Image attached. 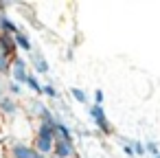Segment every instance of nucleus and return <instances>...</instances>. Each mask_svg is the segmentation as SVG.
I'll use <instances>...</instances> for the list:
<instances>
[{
  "label": "nucleus",
  "instance_id": "2",
  "mask_svg": "<svg viewBox=\"0 0 160 158\" xmlns=\"http://www.w3.org/2000/svg\"><path fill=\"white\" fill-rule=\"evenodd\" d=\"M9 75H11V81L24 86L27 77H29V66L22 57H11V68H9Z\"/></svg>",
  "mask_w": 160,
  "mask_h": 158
},
{
  "label": "nucleus",
  "instance_id": "7",
  "mask_svg": "<svg viewBox=\"0 0 160 158\" xmlns=\"http://www.w3.org/2000/svg\"><path fill=\"white\" fill-rule=\"evenodd\" d=\"M13 44H16V48H22L24 53H31V51H33V44H31L29 35H27V33H22V31L13 33Z\"/></svg>",
  "mask_w": 160,
  "mask_h": 158
},
{
  "label": "nucleus",
  "instance_id": "6",
  "mask_svg": "<svg viewBox=\"0 0 160 158\" xmlns=\"http://www.w3.org/2000/svg\"><path fill=\"white\" fill-rule=\"evenodd\" d=\"M18 112H20V105H18V101L13 97L5 94L2 99H0V114L2 116H16Z\"/></svg>",
  "mask_w": 160,
  "mask_h": 158
},
{
  "label": "nucleus",
  "instance_id": "8",
  "mask_svg": "<svg viewBox=\"0 0 160 158\" xmlns=\"http://www.w3.org/2000/svg\"><path fill=\"white\" fill-rule=\"evenodd\" d=\"M31 59H33V68H35V73H38V75H46V73L51 70L48 62H46V59H44L42 55L33 53V55H31Z\"/></svg>",
  "mask_w": 160,
  "mask_h": 158
},
{
  "label": "nucleus",
  "instance_id": "15",
  "mask_svg": "<svg viewBox=\"0 0 160 158\" xmlns=\"http://www.w3.org/2000/svg\"><path fill=\"white\" fill-rule=\"evenodd\" d=\"M132 149H134V156H142L145 154V145L140 140H132Z\"/></svg>",
  "mask_w": 160,
  "mask_h": 158
},
{
  "label": "nucleus",
  "instance_id": "9",
  "mask_svg": "<svg viewBox=\"0 0 160 158\" xmlns=\"http://www.w3.org/2000/svg\"><path fill=\"white\" fill-rule=\"evenodd\" d=\"M24 86H27L31 92H35V94H42V84L38 81V77H35V75H31V73H29V77H27Z\"/></svg>",
  "mask_w": 160,
  "mask_h": 158
},
{
  "label": "nucleus",
  "instance_id": "21",
  "mask_svg": "<svg viewBox=\"0 0 160 158\" xmlns=\"http://www.w3.org/2000/svg\"><path fill=\"white\" fill-rule=\"evenodd\" d=\"M0 55H2V53H0Z\"/></svg>",
  "mask_w": 160,
  "mask_h": 158
},
{
  "label": "nucleus",
  "instance_id": "13",
  "mask_svg": "<svg viewBox=\"0 0 160 158\" xmlns=\"http://www.w3.org/2000/svg\"><path fill=\"white\" fill-rule=\"evenodd\" d=\"M70 94H72V99L79 101V103H86V101H88V94H86V90H81V88H70Z\"/></svg>",
  "mask_w": 160,
  "mask_h": 158
},
{
  "label": "nucleus",
  "instance_id": "1",
  "mask_svg": "<svg viewBox=\"0 0 160 158\" xmlns=\"http://www.w3.org/2000/svg\"><path fill=\"white\" fill-rule=\"evenodd\" d=\"M53 145H55V130H53V123H40L38 125V132H35V145L33 149L48 158L53 154Z\"/></svg>",
  "mask_w": 160,
  "mask_h": 158
},
{
  "label": "nucleus",
  "instance_id": "14",
  "mask_svg": "<svg viewBox=\"0 0 160 158\" xmlns=\"http://www.w3.org/2000/svg\"><path fill=\"white\" fill-rule=\"evenodd\" d=\"M145 154L156 156V154H158V143H156V140H147V143H145Z\"/></svg>",
  "mask_w": 160,
  "mask_h": 158
},
{
  "label": "nucleus",
  "instance_id": "5",
  "mask_svg": "<svg viewBox=\"0 0 160 158\" xmlns=\"http://www.w3.org/2000/svg\"><path fill=\"white\" fill-rule=\"evenodd\" d=\"M9 156L11 158H35V149L22 140H16L11 143V149H9Z\"/></svg>",
  "mask_w": 160,
  "mask_h": 158
},
{
  "label": "nucleus",
  "instance_id": "4",
  "mask_svg": "<svg viewBox=\"0 0 160 158\" xmlns=\"http://www.w3.org/2000/svg\"><path fill=\"white\" fill-rule=\"evenodd\" d=\"M53 156H57V158H72L75 156V143H72V138H55Z\"/></svg>",
  "mask_w": 160,
  "mask_h": 158
},
{
  "label": "nucleus",
  "instance_id": "19",
  "mask_svg": "<svg viewBox=\"0 0 160 158\" xmlns=\"http://www.w3.org/2000/svg\"><path fill=\"white\" fill-rule=\"evenodd\" d=\"M153 158H160V151H158V154H156V156H153Z\"/></svg>",
  "mask_w": 160,
  "mask_h": 158
},
{
  "label": "nucleus",
  "instance_id": "17",
  "mask_svg": "<svg viewBox=\"0 0 160 158\" xmlns=\"http://www.w3.org/2000/svg\"><path fill=\"white\" fill-rule=\"evenodd\" d=\"M103 99H105L103 90H94V105H103Z\"/></svg>",
  "mask_w": 160,
  "mask_h": 158
},
{
  "label": "nucleus",
  "instance_id": "10",
  "mask_svg": "<svg viewBox=\"0 0 160 158\" xmlns=\"http://www.w3.org/2000/svg\"><path fill=\"white\" fill-rule=\"evenodd\" d=\"M22 90H24V88H22L20 84H16V81H9V84H7V94H9V97H20Z\"/></svg>",
  "mask_w": 160,
  "mask_h": 158
},
{
  "label": "nucleus",
  "instance_id": "18",
  "mask_svg": "<svg viewBox=\"0 0 160 158\" xmlns=\"http://www.w3.org/2000/svg\"><path fill=\"white\" fill-rule=\"evenodd\" d=\"M7 94V84H5V79L2 77H0V99H2Z\"/></svg>",
  "mask_w": 160,
  "mask_h": 158
},
{
  "label": "nucleus",
  "instance_id": "16",
  "mask_svg": "<svg viewBox=\"0 0 160 158\" xmlns=\"http://www.w3.org/2000/svg\"><path fill=\"white\" fill-rule=\"evenodd\" d=\"M123 154H125L127 158H136V156H134V149H132V140L123 143Z\"/></svg>",
  "mask_w": 160,
  "mask_h": 158
},
{
  "label": "nucleus",
  "instance_id": "20",
  "mask_svg": "<svg viewBox=\"0 0 160 158\" xmlns=\"http://www.w3.org/2000/svg\"><path fill=\"white\" fill-rule=\"evenodd\" d=\"M48 158H57V156H53V154H51V156H48Z\"/></svg>",
  "mask_w": 160,
  "mask_h": 158
},
{
  "label": "nucleus",
  "instance_id": "11",
  "mask_svg": "<svg viewBox=\"0 0 160 158\" xmlns=\"http://www.w3.org/2000/svg\"><path fill=\"white\" fill-rule=\"evenodd\" d=\"M9 68H11V57L0 55V77H2V75H9Z\"/></svg>",
  "mask_w": 160,
  "mask_h": 158
},
{
  "label": "nucleus",
  "instance_id": "3",
  "mask_svg": "<svg viewBox=\"0 0 160 158\" xmlns=\"http://www.w3.org/2000/svg\"><path fill=\"white\" fill-rule=\"evenodd\" d=\"M90 119H92L94 127H99L103 134H112V132H114L112 125H110V121H108V114H105L103 105H92V108H90Z\"/></svg>",
  "mask_w": 160,
  "mask_h": 158
},
{
  "label": "nucleus",
  "instance_id": "12",
  "mask_svg": "<svg viewBox=\"0 0 160 158\" xmlns=\"http://www.w3.org/2000/svg\"><path fill=\"white\" fill-rule=\"evenodd\" d=\"M42 94H46V97H51V99H57V97H59V90H57L55 86H51V84H42Z\"/></svg>",
  "mask_w": 160,
  "mask_h": 158
}]
</instances>
